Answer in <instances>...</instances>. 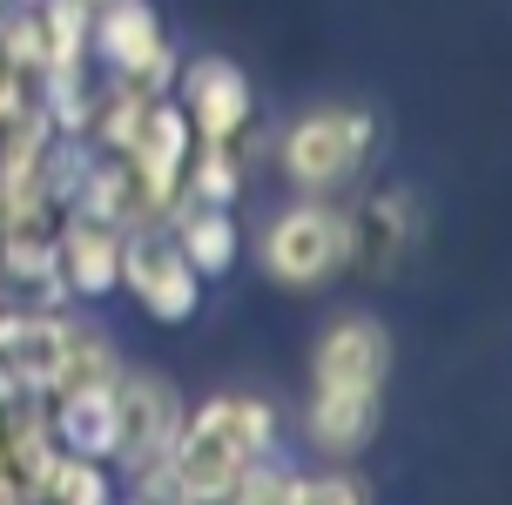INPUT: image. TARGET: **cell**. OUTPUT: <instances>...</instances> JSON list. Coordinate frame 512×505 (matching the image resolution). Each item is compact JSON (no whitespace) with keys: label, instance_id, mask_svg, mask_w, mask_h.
I'll list each match as a JSON object with an SVG mask.
<instances>
[{"label":"cell","instance_id":"6da1fadb","mask_svg":"<svg viewBox=\"0 0 512 505\" xmlns=\"http://www.w3.org/2000/svg\"><path fill=\"white\" fill-rule=\"evenodd\" d=\"M378 155V115L364 101H310L270 135V169L290 196H351Z\"/></svg>","mask_w":512,"mask_h":505},{"label":"cell","instance_id":"7a4b0ae2","mask_svg":"<svg viewBox=\"0 0 512 505\" xmlns=\"http://www.w3.org/2000/svg\"><path fill=\"white\" fill-rule=\"evenodd\" d=\"M256 270L277 290H324L351 270V216H344V196H290L277 202L263 229H256Z\"/></svg>","mask_w":512,"mask_h":505},{"label":"cell","instance_id":"3957f363","mask_svg":"<svg viewBox=\"0 0 512 505\" xmlns=\"http://www.w3.org/2000/svg\"><path fill=\"white\" fill-rule=\"evenodd\" d=\"M236 398L243 391H209V398L182 404V425L169 438V452L155 458L162 485L176 492L182 505H223L250 465V445H243V425H236Z\"/></svg>","mask_w":512,"mask_h":505},{"label":"cell","instance_id":"277c9868","mask_svg":"<svg viewBox=\"0 0 512 505\" xmlns=\"http://www.w3.org/2000/svg\"><path fill=\"white\" fill-rule=\"evenodd\" d=\"M88 68L142 88V95H169L176 68H182V48L155 0H108L88 21Z\"/></svg>","mask_w":512,"mask_h":505},{"label":"cell","instance_id":"5b68a950","mask_svg":"<svg viewBox=\"0 0 512 505\" xmlns=\"http://www.w3.org/2000/svg\"><path fill=\"white\" fill-rule=\"evenodd\" d=\"M122 297H135V310L162 330H182L203 317V297L209 283L182 263L176 236L169 223H142V229H122V283H115Z\"/></svg>","mask_w":512,"mask_h":505},{"label":"cell","instance_id":"8992f818","mask_svg":"<svg viewBox=\"0 0 512 505\" xmlns=\"http://www.w3.org/2000/svg\"><path fill=\"white\" fill-rule=\"evenodd\" d=\"M344 216H351V270L364 283H398V270L425 236L418 189L411 182H371L358 196H344Z\"/></svg>","mask_w":512,"mask_h":505},{"label":"cell","instance_id":"52a82bcc","mask_svg":"<svg viewBox=\"0 0 512 505\" xmlns=\"http://www.w3.org/2000/svg\"><path fill=\"white\" fill-rule=\"evenodd\" d=\"M391 364H398V344H391V324L378 310H337L310 344V384L317 391H384Z\"/></svg>","mask_w":512,"mask_h":505},{"label":"cell","instance_id":"ba28073f","mask_svg":"<svg viewBox=\"0 0 512 505\" xmlns=\"http://www.w3.org/2000/svg\"><path fill=\"white\" fill-rule=\"evenodd\" d=\"M176 108L189 115V128H196V142H236L250 122H263L256 115V81L243 61H230V54H189L176 68Z\"/></svg>","mask_w":512,"mask_h":505},{"label":"cell","instance_id":"9c48e42d","mask_svg":"<svg viewBox=\"0 0 512 505\" xmlns=\"http://www.w3.org/2000/svg\"><path fill=\"white\" fill-rule=\"evenodd\" d=\"M182 425V391L162 371H135L128 364L115 378V479L142 472L169 452V438Z\"/></svg>","mask_w":512,"mask_h":505},{"label":"cell","instance_id":"30bf717a","mask_svg":"<svg viewBox=\"0 0 512 505\" xmlns=\"http://www.w3.org/2000/svg\"><path fill=\"white\" fill-rule=\"evenodd\" d=\"M189 149H196V128H189V115L176 108V95H149V108H142V122H135V135H128V176L142 182V196H149L155 216H169L182 202V169H189Z\"/></svg>","mask_w":512,"mask_h":505},{"label":"cell","instance_id":"8fae6325","mask_svg":"<svg viewBox=\"0 0 512 505\" xmlns=\"http://www.w3.org/2000/svg\"><path fill=\"white\" fill-rule=\"evenodd\" d=\"M54 277H61V297L75 310L108 303L122 283V229L95 223L81 209H61L54 216Z\"/></svg>","mask_w":512,"mask_h":505},{"label":"cell","instance_id":"7c38bea8","mask_svg":"<svg viewBox=\"0 0 512 505\" xmlns=\"http://www.w3.org/2000/svg\"><path fill=\"white\" fill-rule=\"evenodd\" d=\"M61 337H68V310L14 303L0 317V384L14 398H48L54 371H61Z\"/></svg>","mask_w":512,"mask_h":505},{"label":"cell","instance_id":"4fadbf2b","mask_svg":"<svg viewBox=\"0 0 512 505\" xmlns=\"http://www.w3.org/2000/svg\"><path fill=\"white\" fill-rule=\"evenodd\" d=\"M304 445L317 465H351L378 445L384 431V391H304Z\"/></svg>","mask_w":512,"mask_h":505},{"label":"cell","instance_id":"5bb4252c","mask_svg":"<svg viewBox=\"0 0 512 505\" xmlns=\"http://www.w3.org/2000/svg\"><path fill=\"white\" fill-rule=\"evenodd\" d=\"M162 223H169V236H176L182 263H189L203 283H223L236 270V256H243V216H236V209H216V202H176Z\"/></svg>","mask_w":512,"mask_h":505},{"label":"cell","instance_id":"9a60e30c","mask_svg":"<svg viewBox=\"0 0 512 505\" xmlns=\"http://www.w3.org/2000/svg\"><path fill=\"white\" fill-rule=\"evenodd\" d=\"M48 431L61 452L115 465V384H81V391H48Z\"/></svg>","mask_w":512,"mask_h":505},{"label":"cell","instance_id":"2e32d148","mask_svg":"<svg viewBox=\"0 0 512 505\" xmlns=\"http://www.w3.org/2000/svg\"><path fill=\"white\" fill-rule=\"evenodd\" d=\"M68 209H81V216H95V223H108V229L162 223V216L149 209V196H142V182L128 176L122 155H88V176H81V189H75Z\"/></svg>","mask_w":512,"mask_h":505},{"label":"cell","instance_id":"e0dca14e","mask_svg":"<svg viewBox=\"0 0 512 505\" xmlns=\"http://www.w3.org/2000/svg\"><path fill=\"white\" fill-rule=\"evenodd\" d=\"M128 371L122 337L95 317L68 310V337H61V371H54V391H81V384H115Z\"/></svg>","mask_w":512,"mask_h":505},{"label":"cell","instance_id":"ac0fdd59","mask_svg":"<svg viewBox=\"0 0 512 505\" xmlns=\"http://www.w3.org/2000/svg\"><path fill=\"white\" fill-rule=\"evenodd\" d=\"M250 196V162L236 142H196L189 169H182V202H216V209H243Z\"/></svg>","mask_w":512,"mask_h":505},{"label":"cell","instance_id":"d6986e66","mask_svg":"<svg viewBox=\"0 0 512 505\" xmlns=\"http://www.w3.org/2000/svg\"><path fill=\"white\" fill-rule=\"evenodd\" d=\"M41 41H48V75H88V7L75 0H34Z\"/></svg>","mask_w":512,"mask_h":505},{"label":"cell","instance_id":"ffe728a7","mask_svg":"<svg viewBox=\"0 0 512 505\" xmlns=\"http://www.w3.org/2000/svg\"><path fill=\"white\" fill-rule=\"evenodd\" d=\"M115 499H122L115 465H102V458H75V452L54 458L48 492H41V505H115Z\"/></svg>","mask_w":512,"mask_h":505},{"label":"cell","instance_id":"44dd1931","mask_svg":"<svg viewBox=\"0 0 512 505\" xmlns=\"http://www.w3.org/2000/svg\"><path fill=\"white\" fill-rule=\"evenodd\" d=\"M223 505H304V465L283 452H263L243 465V479Z\"/></svg>","mask_w":512,"mask_h":505},{"label":"cell","instance_id":"7402d4cb","mask_svg":"<svg viewBox=\"0 0 512 505\" xmlns=\"http://www.w3.org/2000/svg\"><path fill=\"white\" fill-rule=\"evenodd\" d=\"M0 61L21 81L48 75V41H41V14L34 7H0Z\"/></svg>","mask_w":512,"mask_h":505},{"label":"cell","instance_id":"603a6c76","mask_svg":"<svg viewBox=\"0 0 512 505\" xmlns=\"http://www.w3.org/2000/svg\"><path fill=\"white\" fill-rule=\"evenodd\" d=\"M304 505H378V485L358 472V458L351 465H317V472H304Z\"/></svg>","mask_w":512,"mask_h":505},{"label":"cell","instance_id":"cb8c5ba5","mask_svg":"<svg viewBox=\"0 0 512 505\" xmlns=\"http://www.w3.org/2000/svg\"><path fill=\"white\" fill-rule=\"evenodd\" d=\"M75 7H88V14H95V7H108V0H75Z\"/></svg>","mask_w":512,"mask_h":505},{"label":"cell","instance_id":"d4e9b609","mask_svg":"<svg viewBox=\"0 0 512 505\" xmlns=\"http://www.w3.org/2000/svg\"><path fill=\"white\" fill-rule=\"evenodd\" d=\"M0 505H27V499H14V492H0Z\"/></svg>","mask_w":512,"mask_h":505},{"label":"cell","instance_id":"484cf974","mask_svg":"<svg viewBox=\"0 0 512 505\" xmlns=\"http://www.w3.org/2000/svg\"><path fill=\"white\" fill-rule=\"evenodd\" d=\"M115 505H149V499H128V492H122V499H115Z\"/></svg>","mask_w":512,"mask_h":505},{"label":"cell","instance_id":"4316f807","mask_svg":"<svg viewBox=\"0 0 512 505\" xmlns=\"http://www.w3.org/2000/svg\"><path fill=\"white\" fill-rule=\"evenodd\" d=\"M0 7H34V0H0Z\"/></svg>","mask_w":512,"mask_h":505}]
</instances>
